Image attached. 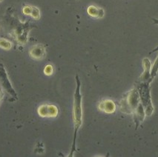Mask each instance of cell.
Segmentation results:
<instances>
[{"label": "cell", "mask_w": 158, "mask_h": 157, "mask_svg": "<svg viewBox=\"0 0 158 157\" xmlns=\"http://www.w3.org/2000/svg\"><path fill=\"white\" fill-rule=\"evenodd\" d=\"M77 87L74 94V102L73 106V127H74V138L72 145L71 154L69 156H72L75 151V143H76L77 134L78 130L82 123V95L80 94V81L79 76H76Z\"/></svg>", "instance_id": "6da1fadb"}, {"label": "cell", "mask_w": 158, "mask_h": 157, "mask_svg": "<svg viewBox=\"0 0 158 157\" xmlns=\"http://www.w3.org/2000/svg\"><path fill=\"white\" fill-rule=\"evenodd\" d=\"M140 104L139 96L136 90H132L128 92L126 96V98L121 101V111L123 112L131 114L137 110V108Z\"/></svg>", "instance_id": "7a4b0ae2"}, {"label": "cell", "mask_w": 158, "mask_h": 157, "mask_svg": "<svg viewBox=\"0 0 158 157\" xmlns=\"http://www.w3.org/2000/svg\"><path fill=\"white\" fill-rule=\"evenodd\" d=\"M38 114L43 117H56L58 109L54 105H43L38 108Z\"/></svg>", "instance_id": "3957f363"}, {"label": "cell", "mask_w": 158, "mask_h": 157, "mask_svg": "<svg viewBox=\"0 0 158 157\" xmlns=\"http://www.w3.org/2000/svg\"><path fill=\"white\" fill-rule=\"evenodd\" d=\"M0 85H2L3 88H5V91H8L10 94H15V93H14V90L11 87V85H10V82L8 81L6 71H5L3 65H1V64H0Z\"/></svg>", "instance_id": "277c9868"}, {"label": "cell", "mask_w": 158, "mask_h": 157, "mask_svg": "<svg viewBox=\"0 0 158 157\" xmlns=\"http://www.w3.org/2000/svg\"><path fill=\"white\" fill-rule=\"evenodd\" d=\"M30 56L35 59H44L45 56V48L43 45H36L30 50Z\"/></svg>", "instance_id": "5b68a950"}, {"label": "cell", "mask_w": 158, "mask_h": 157, "mask_svg": "<svg viewBox=\"0 0 158 157\" xmlns=\"http://www.w3.org/2000/svg\"><path fill=\"white\" fill-rule=\"evenodd\" d=\"M98 107L101 111H103V112L107 113V114H112L116 110L115 104L114 103L113 101L109 99L101 101L100 103L99 104Z\"/></svg>", "instance_id": "8992f818"}, {"label": "cell", "mask_w": 158, "mask_h": 157, "mask_svg": "<svg viewBox=\"0 0 158 157\" xmlns=\"http://www.w3.org/2000/svg\"><path fill=\"white\" fill-rule=\"evenodd\" d=\"M88 14L90 16L94 18H102L104 16V10L101 8H98L97 7L91 5L88 8Z\"/></svg>", "instance_id": "52a82bcc"}, {"label": "cell", "mask_w": 158, "mask_h": 157, "mask_svg": "<svg viewBox=\"0 0 158 157\" xmlns=\"http://www.w3.org/2000/svg\"><path fill=\"white\" fill-rule=\"evenodd\" d=\"M12 44L8 40L4 39H0V47L5 50H10L11 48Z\"/></svg>", "instance_id": "ba28073f"}, {"label": "cell", "mask_w": 158, "mask_h": 157, "mask_svg": "<svg viewBox=\"0 0 158 157\" xmlns=\"http://www.w3.org/2000/svg\"><path fill=\"white\" fill-rule=\"evenodd\" d=\"M31 16L35 19H39L40 18V13L38 8L36 7H32V12H31Z\"/></svg>", "instance_id": "9c48e42d"}, {"label": "cell", "mask_w": 158, "mask_h": 157, "mask_svg": "<svg viewBox=\"0 0 158 157\" xmlns=\"http://www.w3.org/2000/svg\"><path fill=\"white\" fill-rule=\"evenodd\" d=\"M54 72V68H53V66L51 65H48L46 67H45V70H44V73H45V75L47 76H51V74Z\"/></svg>", "instance_id": "30bf717a"}, {"label": "cell", "mask_w": 158, "mask_h": 157, "mask_svg": "<svg viewBox=\"0 0 158 157\" xmlns=\"http://www.w3.org/2000/svg\"><path fill=\"white\" fill-rule=\"evenodd\" d=\"M23 12L25 15L31 16V12H32V6H29V5H25L23 9Z\"/></svg>", "instance_id": "8fae6325"}, {"label": "cell", "mask_w": 158, "mask_h": 157, "mask_svg": "<svg viewBox=\"0 0 158 157\" xmlns=\"http://www.w3.org/2000/svg\"><path fill=\"white\" fill-rule=\"evenodd\" d=\"M157 70H158V57L157 60H156L155 62H154V66L152 69V72H151V77H152V76H154V75L156 74V72H157Z\"/></svg>", "instance_id": "7c38bea8"}, {"label": "cell", "mask_w": 158, "mask_h": 157, "mask_svg": "<svg viewBox=\"0 0 158 157\" xmlns=\"http://www.w3.org/2000/svg\"><path fill=\"white\" fill-rule=\"evenodd\" d=\"M2 1H3V0H0V2H2Z\"/></svg>", "instance_id": "4fadbf2b"}]
</instances>
